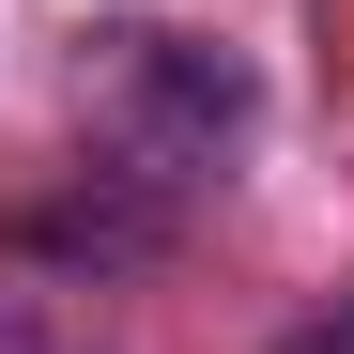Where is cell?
I'll return each mask as SVG.
<instances>
[{
    "label": "cell",
    "instance_id": "3957f363",
    "mask_svg": "<svg viewBox=\"0 0 354 354\" xmlns=\"http://www.w3.org/2000/svg\"><path fill=\"white\" fill-rule=\"evenodd\" d=\"M277 354H354V292H339V308H308V324H292Z\"/></svg>",
    "mask_w": 354,
    "mask_h": 354
},
{
    "label": "cell",
    "instance_id": "6da1fadb",
    "mask_svg": "<svg viewBox=\"0 0 354 354\" xmlns=\"http://www.w3.org/2000/svg\"><path fill=\"white\" fill-rule=\"evenodd\" d=\"M77 108H93V139L124 154L139 185H185L201 154H231V139H247L262 77L231 62L216 31H154V16H108V31L77 46Z\"/></svg>",
    "mask_w": 354,
    "mask_h": 354
},
{
    "label": "cell",
    "instance_id": "7a4b0ae2",
    "mask_svg": "<svg viewBox=\"0 0 354 354\" xmlns=\"http://www.w3.org/2000/svg\"><path fill=\"white\" fill-rule=\"evenodd\" d=\"M0 354H93V324H62V308H0Z\"/></svg>",
    "mask_w": 354,
    "mask_h": 354
}]
</instances>
